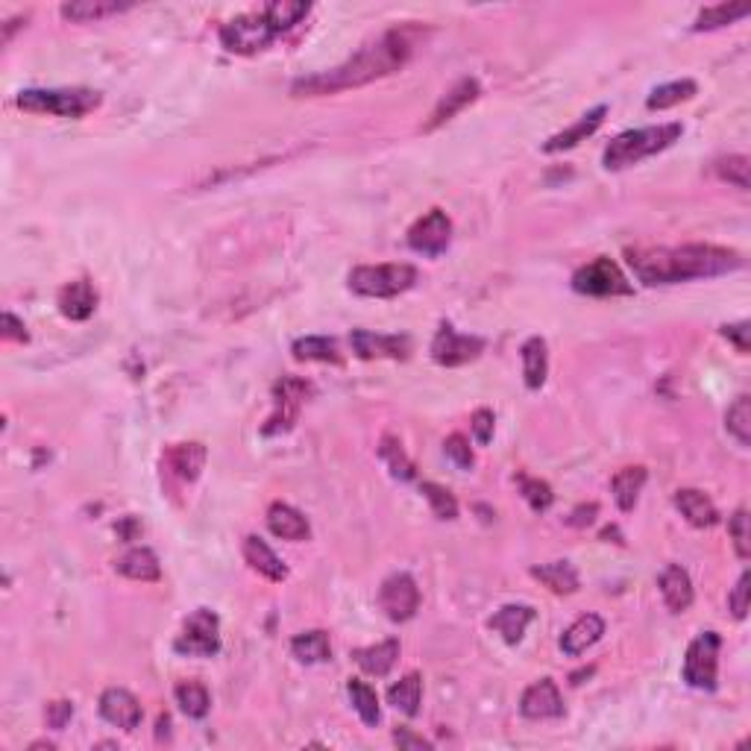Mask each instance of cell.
<instances>
[{"instance_id":"obj_1","label":"cell","mask_w":751,"mask_h":751,"mask_svg":"<svg viewBox=\"0 0 751 751\" xmlns=\"http://www.w3.org/2000/svg\"><path fill=\"white\" fill-rule=\"evenodd\" d=\"M411 53H414L411 30L408 27L388 30L376 42L361 47L347 62H341L338 68H329V71H320V74H311V77H300L291 86V94L294 97H323V94L361 89L367 83H376L382 77L397 74L399 68L411 59Z\"/></svg>"},{"instance_id":"obj_2","label":"cell","mask_w":751,"mask_h":751,"mask_svg":"<svg viewBox=\"0 0 751 751\" xmlns=\"http://www.w3.org/2000/svg\"><path fill=\"white\" fill-rule=\"evenodd\" d=\"M628 265L643 285H675L690 279H713L743 267V256L716 244H684V247H652L628 250Z\"/></svg>"},{"instance_id":"obj_3","label":"cell","mask_w":751,"mask_h":751,"mask_svg":"<svg viewBox=\"0 0 751 751\" xmlns=\"http://www.w3.org/2000/svg\"><path fill=\"white\" fill-rule=\"evenodd\" d=\"M684 133L681 124H661V127H643V130H628V133H619L608 147H605V168L608 171H625L655 153H663L669 150L678 138Z\"/></svg>"},{"instance_id":"obj_4","label":"cell","mask_w":751,"mask_h":751,"mask_svg":"<svg viewBox=\"0 0 751 751\" xmlns=\"http://www.w3.org/2000/svg\"><path fill=\"white\" fill-rule=\"evenodd\" d=\"M100 100V91L94 89H24L15 97V106L33 115L83 118L100 106Z\"/></svg>"},{"instance_id":"obj_5","label":"cell","mask_w":751,"mask_h":751,"mask_svg":"<svg viewBox=\"0 0 751 751\" xmlns=\"http://www.w3.org/2000/svg\"><path fill=\"white\" fill-rule=\"evenodd\" d=\"M350 291L361 297H376V300H388L399 297L408 288H414L417 282V267L411 265H361L350 270L347 276Z\"/></svg>"},{"instance_id":"obj_6","label":"cell","mask_w":751,"mask_h":751,"mask_svg":"<svg viewBox=\"0 0 751 751\" xmlns=\"http://www.w3.org/2000/svg\"><path fill=\"white\" fill-rule=\"evenodd\" d=\"M273 39H276V30L267 24L262 12L235 15L221 27V45L238 56H253L273 45Z\"/></svg>"},{"instance_id":"obj_7","label":"cell","mask_w":751,"mask_h":751,"mask_svg":"<svg viewBox=\"0 0 751 751\" xmlns=\"http://www.w3.org/2000/svg\"><path fill=\"white\" fill-rule=\"evenodd\" d=\"M179 655L188 658H215L221 652V619L209 608H197L182 622V634L174 643Z\"/></svg>"},{"instance_id":"obj_8","label":"cell","mask_w":751,"mask_h":751,"mask_svg":"<svg viewBox=\"0 0 751 751\" xmlns=\"http://www.w3.org/2000/svg\"><path fill=\"white\" fill-rule=\"evenodd\" d=\"M573 291L584 297H631L634 288L619 270L617 262L599 256L590 265L578 267L573 273Z\"/></svg>"},{"instance_id":"obj_9","label":"cell","mask_w":751,"mask_h":751,"mask_svg":"<svg viewBox=\"0 0 751 751\" xmlns=\"http://www.w3.org/2000/svg\"><path fill=\"white\" fill-rule=\"evenodd\" d=\"M719 649H722V637L716 631H702L684 655V681L693 690H716V678H719Z\"/></svg>"},{"instance_id":"obj_10","label":"cell","mask_w":751,"mask_h":751,"mask_svg":"<svg viewBox=\"0 0 751 751\" xmlns=\"http://www.w3.org/2000/svg\"><path fill=\"white\" fill-rule=\"evenodd\" d=\"M311 385L306 379H297V376H282L276 385H273V414L262 426L265 435H282L288 432L294 423H297V414L303 408V402L309 399Z\"/></svg>"},{"instance_id":"obj_11","label":"cell","mask_w":751,"mask_h":751,"mask_svg":"<svg viewBox=\"0 0 751 751\" xmlns=\"http://www.w3.org/2000/svg\"><path fill=\"white\" fill-rule=\"evenodd\" d=\"M379 608L394 622H408L420 611V587L408 573L388 575L379 587Z\"/></svg>"},{"instance_id":"obj_12","label":"cell","mask_w":751,"mask_h":751,"mask_svg":"<svg viewBox=\"0 0 751 751\" xmlns=\"http://www.w3.org/2000/svg\"><path fill=\"white\" fill-rule=\"evenodd\" d=\"M485 350V341L476 338V335H461L455 332L452 323L443 320L441 329L435 332L432 338V358L441 364V367H461L473 358H479Z\"/></svg>"},{"instance_id":"obj_13","label":"cell","mask_w":751,"mask_h":751,"mask_svg":"<svg viewBox=\"0 0 751 751\" xmlns=\"http://www.w3.org/2000/svg\"><path fill=\"white\" fill-rule=\"evenodd\" d=\"M449 241H452V221L446 218V212H441V209H432L429 215H423L408 229V247L414 253H423V256H432V259L446 253Z\"/></svg>"},{"instance_id":"obj_14","label":"cell","mask_w":751,"mask_h":751,"mask_svg":"<svg viewBox=\"0 0 751 751\" xmlns=\"http://www.w3.org/2000/svg\"><path fill=\"white\" fill-rule=\"evenodd\" d=\"M162 467L174 476L179 485H194L206 467V446L203 443H174L162 455Z\"/></svg>"},{"instance_id":"obj_15","label":"cell","mask_w":751,"mask_h":751,"mask_svg":"<svg viewBox=\"0 0 751 751\" xmlns=\"http://www.w3.org/2000/svg\"><path fill=\"white\" fill-rule=\"evenodd\" d=\"M520 713L526 719H561L564 716V699H561V690L552 678H540L534 681L531 687H526L523 699H520Z\"/></svg>"},{"instance_id":"obj_16","label":"cell","mask_w":751,"mask_h":751,"mask_svg":"<svg viewBox=\"0 0 751 751\" xmlns=\"http://www.w3.org/2000/svg\"><path fill=\"white\" fill-rule=\"evenodd\" d=\"M97 705H100V716H103L109 725L121 728V731H135V728L141 725L144 710H141V705H138V699H135L133 693L124 690V687H109V690H103Z\"/></svg>"},{"instance_id":"obj_17","label":"cell","mask_w":751,"mask_h":751,"mask_svg":"<svg viewBox=\"0 0 751 751\" xmlns=\"http://www.w3.org/2000/svg\"><path fill=\"white\" fill-rule=\"evenodd\" d=\"M353 353L364 361H373V358H408L411 353V341L405 335H376V332H367V329H355L353 338Z\"/></svg>"},{"instance_id":"obj_18","label":"cell","mask_w":751,"mask_h":751,"mask_svg":"<svg viewBox=\"0 0 751 751\" xmlns=\"http://www.w3.org/2000/svg\"><path fill=\"white\" fill-rule=\"evenodd\" d=\"M479 97V80H473V77H464V80H458L452 89L443 94L441 100H438V106H435V112L429 115V121H426V133H432V130H438L443 127L446 121H452L461 109H467L473 100Z\"/></svg>"},{"instance_id":"obj_19","label":"cell","mask_w":751,"mask_h":751,"mask_svg":"<svg viewBox=\"0 0 751 751\" xmlns=\"http://www.w3.org/2000/svg\"><path fill=\"white\" fill-rule=\"evenodd\" d=\"M672 502H675L678 514H681L693 529H713V526L719 523V511H716L713 499H710L707 493H702V490H696V487H681V490H675Z\"/></svg>"},{"instance_id":"obj_20","label":"cell","mask_w":751,"mask_h":751,"mask_svg":"<svg viewBox=\"0 0 751 751\" xmlns=\"http://www.w3.org/2000/svg\"><path fill=\"white\" fill-rule=\"evenodd\" d=\"M56 306L62 311V317H68L74 323H83L97 309V291H94L89 279H74L59 291Z\"/></svg>"},{"instance_id":"obj_21","label":"cell","mask_w":751,"mask_h":751,"mask_svg":"<svg viewBox=\"0 0 751 751\" xmlns=\"http://www.w3.org/2000/svg\"><path fill=\"white\" fill-rule=\"evenodd\" d=\"M605 634V619L599 614H581L575 619L573 625L561 634V652L570 655V658H578L584 655L590 646H596Z\"/></svg>"},{"instance_id":"obj_22","label":"cell","mask_w":751,"mask_h":751,"mask_svg":"<svg viewBox=\"0 0 751 751\" xmlns=\"http://www.w3.org/2000/svg\"><path fill=\"white\" fill-rule=\"evenodd\" d=\"M658 587H661L663 602L672 614H684L693 605V581L684 567H678V564L663 567V573L658 575Z\"/></svg>"},{"instance_id":"obj_23","label":"cell","mask_w":751,"mask_h":751,"mask_svg":"<svg viewBox=\"0 0 751 751\" xmlns=\"http://www.w3.org/2000/svg\"><path fill=\"white\" fill-rule=\"evenodd\" d=\"M267 529L282 540H291V543H300V540L311 537L309 520L288 502H273L267 508Z\"/></svg>"},{"instance_id":"obj_24","label":"cell","mask_w":751,"mask_h":751,"mask_svg":"<svg viewBox=\"0 0 751 751\" xmlns=\"http://www.w3.org/2000/svg\"><path fill=\"white\" fill-rule=\"evenodd\" d=\"M605 115H608V106H596V109H590L587 115H581V118L575 121L573 127H567V130H561V133L552 135V138L543 144V150H546V153H561V150H570V147H575V144L587 141L590 135L602 127Z\"/></svg>"},{"instance_id":"obj_25","label":"cell","mask_w":751,"mask_h":751,"mask_svg":"<svg viewBox=\"0 0 751 751\" xmlns=\"http://www.w3.org/2000/svg\"><path fill=\"white\" fill-rule=\"evenodd\" d=\"M244 558H247V564L256 570L259 575H265L267 581H285L288 578V567H285V561L267 546L265 540L259 537V534H250V537H244Z\"/></svg>"},{"instance_id":"obj_26","label":"cell","mask_w":751,"mask_h":751,"mask_svg":"<svg viewBox=\"0 0 751 751\" xmlns=\"http://www.w3.org/2000/svg\"><path fill=\"white\" fill-rule=\"evenodd\" d=\"M531 619H534V608L531 605H505V608H499L493 617L487 619V625L496 634H502V640L508 646H517L523 640Z\"/></svg>"},{"instance_id":"obj_27","label":"cell","mask_w":751,"mask_h":751,"mask_svg":"<svg viewBox=\"0 0 751 751\" xmlns=\"http://www.w3.org/2000/svg\"><path fill=\"white\" fill-rule=\"evenodd\" d=\"M133 3H118V0H74V3H62L59 15L71 24H91L109 15H121L127 12Z\"/></svg>"},{"instance_id":"obj_28","label":"cell","mask_w":751,"mask_h":751,"mask_svg":"<svg viewBox=\"0 0 751 751\" xmlns=\"http://www.w3.org/2000/svg\"><path fill=\"white\" fill-rule=\"evenodd\" d=\"M520 358H523V379H526V388L529 391H540L546 385V376H549V347L540 335L529 338L523 347H520Z\"/></svg>"},{"instance_id":"obj_29","label":"cell","mask_w":751,"mask_h":751,"mask_svg":"<svg viewBox=\"0 0 751 751\" xmlns=\"http://www.w3.org/2000/svg\"><path fill=\"white\" fill-rule=\"evenodd\" d=\"M353 661L376 678H385L399 661V640H385L376 646H364V649H353Z\"/></svg>"},{"instance_id":"obj_30","label":"cell","mask_w":751,"mask_h":751,"mask_svg":"<svg viewBox=\"0 0 751 751\" xmlns=\"http://www.w3.org/2000/svg\"><path fill=\"white\" fill-rule=\"evenodd\" d=\"M115 570L124 575V578H133V581H159L162 578V567H159V558L153 549H130L127 555H121L115 561Z\"/></svg>"},{"instance_id":"obj_31","label":"cell","mask_w":751,"mask_h":751,"mask_svg":"<svg viewBox=\"0 0 751 751\" xmlns=\"http://www.w3.org/2000/svg\"><path fill=\"white\" fill-rule=\"evenodd\" d=\"M531 578H537L543 587H549L558 596H570L581 587V578H578L570 561H552V564L531 567Z\"/></svg>"},{"instance_id":"obj_32","label":"cell","mask_w":751,"mask_h":751,"mask_svg":"<svg viewBox=\"0 0 751 751\" xmlns=\"http://www.w3.org/2000/svg\"><path fill=\"white\" fill-rule=\"evenodd\" d=\"M646 479H649L646 467H622L617 476L611 479V493H614V502H617L619 511H625V514L634 511Z\"/></svg>"},{"instance_id":"obj_33","label":"cell","mask_w":751,"mask_h":751,"mask_svg":"<svg viewBox=\"0 0 751 751\" xmlns=\"http://www.w3.org/2000/svg\"><path fill=\"white\" fill-rule=\"evenodd\" d=\"M309 12L311 3H306V0H273V3H265V9H262V15L267 18V24L276 30V36L297 27Z\"/></svg>"},{"instance_id":"obj_34","label":"cell","mask_w":751,"mask_h":751,"mask_svg":"<svg viewBox=\"0 0 751 751\" xmlns=\"http://www.w3.org/2000/svg\"><path fill=\"white\" fill-rule=\"evenodd\" d=\"M291 652L300 663H326L332 658V643L329 634L314 628V631H303L291 640Z\"/></svg>"},{"instance_id":"obj_35","label":"cell","mask_w":751,"mask_h":751,"mask_svg":"<svg viewBox=\"0 0 751 751\" xmlns=\"http://www.w3.org/2000/svg\"><path fill=\"white\" fill-rule=\"evenodd\" d=\"M751 12L749 3H716V6H707L696 15L693 21V30L702 33V30H719V27H728L740 18H746Z\"/></svg>"},{"instance_id":"obj_36","label":"cell","mask_w":751,"mask_h":751,"mask_svg":"<svg viewBox=\"0 0 751 751\" xmlns=\"http://www.w3.org/2000/svg\"><path fill=\"white\" fill-rule=\"evenodd\" d=\"M420 699H423V678L417 672H408L405 678H399L397 684H391V690H388V702L397 710H402L405 716L420 713Z\"/></svg>"},{"instance_id":"obj_37","label":"cell","mask_w":751,"mask_h":751,"mask_svg":"<svg viewBox=\"0 0 751 751\" xmlns=\"http://www.w3.org/2000/svg\"><path fill=\"white\" fill-rule=\"evenodd\" d=\"M347 696H350V702H353L355 713L361 716V722H364L367 728H376L379 719H382L376 690H373L370 684H364L361 678H350V681H347Z\"/></svg>"},{"instance_id":"obj_38","label":"cell","mask_w":751,"mask_h":751,"mask_svg":"<svg viewBox=\"0 0 751 751\" xmlns=\"http://www.w3.org/2000/svg\"><path fill=\"white\" fill-rule=\"evenodd\" d=\"M291 353L297 361H326V364H341V353H338V344L332 338H323V335H306V338H297Z\"/></svg>"},{"instance_id":"obj_39","label":"cell","mask_w":751,"mask_h":751,"mask_svg":"<svg viewBox=\"0 0 751 751\" xmlns=\"http://www.w3.org/2000/svg\"><path fill=\"white\" fill-rule=\"evenodd\" d=\"M174 696H177V705L182 707V713L188 719H203L209 713V707H212L209 690L200 681H179L174 687Z\"/></svg>"},{"instance_id":"obj_40","label":"cell","mask_w":751,"mask_h":751,"mask_svg":"<svg viewBox=\"0 0 751 751\" xmlns=\"http://www.w3.org/2000/svg\"><path fill=\"white\" fill-rule=\"evenodd\" d=\"M725 429L728 435H734L740 446H749L751 443V397L740 394L734 399V405L728 408L725 414Z\"/></svg>"},{"instance_id":"obj_41","label":"cell","mask_w":751,"mask_h":751,"mask_svg":"<svg viewBox=\"0 0 751 751\" xmlns=\"http://www.w3.org/2000/svg\"><path fill=\"white\" fill-rule=\"evenodd\" d=\"M379 458L388 464L391 476L399 479V482H411L417 476L414 464L408 461V455H405V449H402V443L397 438H382V443H379Z\"/></svg>"},{"instance_id":"obj_42","label":"cell","mask_w":751,"mask_h":751,"mask_svg":"<svg viewBox=\"0 0 751 751\" xmlns=\"http://www.w3.org/2000/svg\"><path fill=\"white\" fill-rule=\"evenodd\" d=\"M696 94V83L693 80H675V83H663L658 89L649 94L646 106L649 109H669V106H678L681 100H690Z\"/></svg>"},{"instance_id":"obj_43","label":"cell","mask_w":751,"mask_h":751,"mask_svg":"<svg viewBox=\"0 0 751 751\" xmlns=\"http://www.w3.org/2000/svg\"><path fill=\"white\" fill-rule=\"evenodd\" d=\"M749 156H722L713 162V171L722 182H731L737 185L740 191H749L751 179H749Z\"/></svg>"},{"instance_id":"obj_44","label":"cell","mask_w":751,"mask_h":751,"mask_svg":"<svg viewBox=\"0 0 751 751\" xmlns=\"http://www.w3.org/2000/svg\"><path fill=\"white\" fill-rule=\"evenodd\" d=\"M420 493L426 496L432 514H435L438 520H455V517H458V499H455L446 487L435 485V482H423V485H420Z\"/></svg>"},{"instance_id":"obj_45","label":"cell","mask_w":751,"mask_h":751,"mask_svg":"<svg viewBox=\"0 0 751 751\" xmlns=\"http://www.w3.org/2000/svg\"><path fill=\"white\" fill-rule=\"evenodd\" d=\"M517 482H520V490H523V496H526V502H529V508L534 514H546L552 508L555 493H552V487L546 485V482L531 479V476H520Z\"/></svg>"},{"instance_id":"obj_46","label":"cell","mask_w":751,"mask_h":751,"mask_svg":"<svg viewBox=\"0 0 751 751\" xmlns=\"http://www.w3.org/2000/svg\"><path fill=\"white\" fill-rule=\"evenodd\" d=\"M728 531L734 537V549L743 561H749L751 555V543H749V511L746 508H737V514L728 520Z\"/></svg>"},{"instance_id":"obj_47","label":"cell","mask_w":751,"mask_h":751,"mask_svg":"<svg viewBox=\"0 0 751 751\" xmlns=\"http://www.w3.org/2000/svg\"><path fill=\"white\" fill-rule=\"evenodd\" d=\"M443 449H446V458H452V464L458 470H473L476 458H473V449H470V441L464 435H449L443 441Z\"/></svg>"},{"instance_id":"obj_48","label":"cell","mask_w":751,"mask_h":751,"mask_svg":"<svg viewBox=\"0 0 751 751\" xmlns=\"http://www.w3.org/2000/svg\"><path fill=\"white\" fill-rule=\"evenodd\" d=\"M728 611L737 619H746L749 614V573L740 575V581L728 593Z\"/></svg>"},{"instance_id":"obj_49","label":"cell","mask_w":751,"mask_h":751,"mask_svg":"<svg viewBox=\"0 0 751 751\" xmlns=\"http://www.w3.org/2000/svg\"><path fill=\"white\" fill-rule=\"evenodd\" d=\"M722 335L737 347V353H749L751 344H749V335H751V326L749 320H740V323H728V326H722Z\"/></svg>"},{"instance_id":"obj_50","label":"cell","mask_w":751,"mask_h":751,"mask_svg":"<svg viewBox=\"0 0 751 751\" xmlns=\"http://www.w3.org/2000/svg\"><path fill=\"white\" fill-rule=\"evenodd\" d=\"M74 716V705L71 702H50L47 705V728L53 731H62Z\"/></svg>"},{"instance_id":"obj_51","label":"cell","mask_w":751,"mask_h":751,"mask_svg":"<svg viewBox=\"0 0 751 751\" xmlns=\"http://www.w3.org/2000/svg\"><path fill=\"white\" fill-rule=\"evenodd\" d=\"M493 411H487V408H479L476 414H473V435H476V441L482 443V446H487L490 443V438H493Z\"/></svg>"},{"instance_id":"obj_52","label":"cell","mask_w":751,"mask_h":751,"mask_svg":"<svg viewBox=\"0 0 751 751\" xmlns=\"http://www.w3.org/2000/svg\"><path fill=\"white\" fill-rule=\"evenodd\" d=\"M3 338H6V341H15V344H27V341H30V332H27L24 320H18L12 311L3 314Z\"/></svg>"},{"instance_id":"obj_53","label":"cell","mask_w":751,"mask_h":751,"mask_svg":"<svg viewBox=\"0 0 751 751\" xmlns=\"http://www.w3.org/2000/svg\"><path fill=\"white\" fill-rule=\"evenodd\" d=\"M394 743H397L399 749H432V743H429V740H423V737L411 734L408 728H397V731H394Z\"/></svg>"},{"instance_id":"obj_54","label":"cell","mask_w":751,"mask_h":751,"mask_svg":"<svg viewBox=\"0 0 751 751\" xmlns=\"http://www.w3.org/2000/svg\"><path fill=\"white\" fill-rule=\"evenodd\" d=\"M596 514H599V505H596V502H590V505H578L573 514H570V526H575V529L590 526Z\"/></svg>"},{"instance_id":"obj_55","label":"cell","mask_w":751,"mask_h":751,"mask_svg":"<svg viewBox=\"0 0 751 751\" xmlns=\"http://www.w3.org/2000/svg\"><path fill=\"white\" fill-rule=\"evenodd\" d=\"M24 21H27V18H21V15H18V18H12V21H6V24H3V42H9V39H12V33H15Z\"/></svg>"}]
</instances>
